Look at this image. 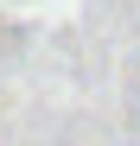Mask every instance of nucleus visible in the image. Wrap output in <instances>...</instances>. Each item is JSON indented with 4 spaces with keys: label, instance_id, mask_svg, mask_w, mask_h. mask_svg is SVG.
Here are the masks:
<instances>
[]
</instances>
